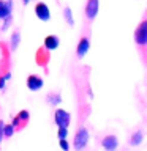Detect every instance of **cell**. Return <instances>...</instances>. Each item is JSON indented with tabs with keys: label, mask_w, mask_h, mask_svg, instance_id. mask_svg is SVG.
Wrapping results in <instances>:
<instances>
[{
	"label": "cell",
	"mask_w": 147,
	"mask_h": 151,
	"mask_svg": "<svg viewBox=\"0 0 147 151\" xmlns=\"http://www.w3.org/2000/svg\"><path fill=\"white\" fill-rule=\"evenodd\" d=\"M135 42L136 46L139 47L141 54H144L146 50V46H147V21L146 19H142V21L139 22V25H138V28L135 30Z\"/></svg>",
	"instance_id": "obj_1"
},
{
	"label": "cell",
	"mask_w": 147,
	"mask_h": 151,
	"mask_svg": "<svg viewBox=\"0 0 147 151\" xmlns=\"http://www.w3.org/2000/svg\"><path fill=\"white\" fill-rule=\"evenodd\" d=\"M89 129L85 126H81L78 131H76V135H74V140H73V148L74 150H84L87 148V143H89Z\"/></svg>",
	"instance_id": "obj_2"
},
{
	"label": "cell",
	"mask_w": 147,
	"mask_h": 151,
	"mask_svg": "<svg viewBox=\"0 0 147 151\" xmlns=\"http://www.w3.org/2000/svg\"><path fill=\"white\" fill-rule=\"evenodd\" d=\"M54 123L57 127H68L71 123V115L63 109H55L54 110Z\"/></svg>",
	"instance_id": "obj_3"
},
{
	"label": "cell",
	"mask_w": 147,
	"mask_h": 151,
	"mask_svg": "<svg viewBox=\"0 0 147 151\" xmlns=\"http://www.w3.org/2000/svg\"><path fill=\"white\" fill-rule=\"evenodd\" d=\"M98 9H100V0H87L85 3V8H84V16L89 22H92L98 14Z\"/></svg>",
	"instance_id": "obj_4"
},
{
	"label": "cell",
	"mask_w": 147,
	"mask_h": 151,
	"mask_svg": "<svg viewBox=\"0 0 147 151\" xmlns=\"http://www.w3.org/2000/svg\"><path fill=\"white\" fill-rule=\"evenodd\" d=\"M35 14H36V17L43 22H47L51 19V9L44 2H38L35 5Z\"/></svg>",
	"instance_id": "obj_5"
},
{
	"label": "cell",
	"mask_w": 147,
	"mask_h": 151,
	"mask_svg": "<svg viewBox=\"0 0 147 151\" xmlns=\"http://www.w3.org/2000/svg\"><path fill=\"white\" fill-rule=\"evenodd\" d=\"M89 49H90L89 36H81V40L78 42V47H76V57H78V58H84V57L87 55Z\"/></svg>",
	"instance_id": "obj_6"
},
{
	"label": "cell",
	"mask_w": 147,
	"mask_h": 151,
	"mask_svg": "<svg viewBox=\"0 0 147 151\" xmlns=\"http://www.w3.org/2000/svg\"><path fill=\"white\" fill-rule=\"evenodd\" d=\"M43 83H44L43 79L36 74H30L27 77V88L30 90V91H40L43 88Z\"/></svg>",
	"instance_id": "obj_7"
},
{
	"label": "cell",
	"mask_w": 147,
	"mask_h": 151,
	"mask_svg": "<svg viewBox=\"0 0 147 151\" xmlns=\"http://www.w3.org/2000/svg\"><path fill=\"white\" fill-rule=\"evenodd\" d=\"M101 146L106 151H114V150H117V146H119V140H117V137L114 135V134H108V135H104L103 137V140H101Z\"/></svg>",
	"instance_id": "obj_8"
},
{
	"label": "cell",
	"mask_w": 147,
	"mask_h": 151,
	"mask_svg": "<svg viewBox=\"0 0 147 151\" xmlns=\"http://www.w3.org/2000/svg\"><path fill=\"white\" fill-rule=\"evenodd\" d=\"M13 13V0H0V19L9 16Z\"/></svg>",
	"instance_id": "obj_9"
},
{
	"label": "cell",
	"mask_w": 147,
	"mask_h": 151,
	"mask_svg": "<svg viewBox=\"0 0 147 151\" xmlns=\"http://www.w3.org/2000/svg\"><path fill=\"white\" fill-rule=\"evenodd\" d=\"M60 44V40H59V36L57 35H47L44 38V47H46V50H54L57 49Z\"/></svg>",
	"instance_id": "obj_10"
},
{
	"label": "cell",
	"mask_w": 147,
	"mask_h": 151,
	"mask_svg": "<svg viewBox=\"0 0 147 151\" xmlns=\"http://www.w3.org/2000/svg\"><path fill=\"white\" fill-rule=\"evenodd\" d=\"M46 102L49 104V106H59V104L62 102V94L59 91H51V93H47L46 94Z\"/></svg>",
	"instance_id": "obj_11"
},
{
	"label": "cell",
	"mask_w": 147,
	"mask_h": 151,
	"mask_svg": "<svg viewBox=\"0 0 147 151\" xmlns=\"http://www.w3.org/2000/svg\"><path fill=\"white\" fill-rule=\"evenodd\" d=\"M142 139H144V132H142V129H136V131L130 135L128 143H130L131 146H138V145L142 143Z\"/></svg>",
	"instance_id": "obj_12"
},
{
	"label": "cell",
	"mask_w": 147,
	"mask_h": 151,
	"mask_svg": "<svg viewBox=\"0 0 147 151\" xmlns=\"http://www.w3.org/2000/svg\"><path fill=\"white\" fill-rule=\"evenodd\" d=\"M63 19H65V22L68 24L70 27H74V17H73V13H71L70 6L63 8Z\"/></svg>",
	"instance_id": "obj_13"
},
{
	"label": "cell",
	"mask_w": 147,
	"mask_h": 151,
	"mask_svg": "<svg viewBox=\"0 0 147 151\" xmlns=\"http://www.w3.org/2000/svg\"><path fill=\"white\" fill-rule=\"evenodd\" d=\"M19 42H21V32L16 30V32H13V35H11V50L17 49Z\"/></svg>",
	"instance_id": "obj_14"
},
{
	"label": "cell",
	"mask_w": 147,
	"mask_h": 151,
	"mask_svg": "<svg viewBox=\"0 0 147 151\" xmlns=\"http://www.w3.org/2000/svg\"><path fill=\"white\" fill-rule=\"evenodd\" d=\"M14 131H16V129L13 127L11 123H8V124H5V123H3V139H9V137H13Z\"/></svg>",
	"instance_id": "obj_15"
},
{
	"label": "cell",
	"mask_w": 147,
	"mask_h": 151,
	"mask_svg": "<svg viewBox=\"0 0 147 151\" xmlns=\"http://www.w3.org/2000/svg\"><path fill=\"white\" fill-rule=\"evenodd\" d=\"M68 127H57V139H66Z\"/></svg>",
	"instance_id": "obj_16"
},
{
	"label": "cell",
	"mask_w": 147,
	"mask_h": 151,
	"mask_svg": "<svg viewBox=\"0 0 147 151\" xmlns=\"http://www.w3.org/2000/svg\"><path fill=\"white\" fill-rule=\"evenodd\" d=\"M2 21H3V27H2V30H7V28H8L9 25H11V22H13V14H9V16L3 17Z\"/></svg>",
	"instance_id": "obj_17"
},
{
	"label": "cell",
	"mask_w": 147,
	"mask_h": 151,
	"mask_svg": "<svg viewBox=\"0 0 147 151\" xmlns=\"http://www.w3.org/2000/svg\"><path fill=\"white\" fill-rule=\"evenodd\" d=\"M59 145H60V148L63 150V151H68L70 150V143L66 142V139H59Z\"/></svg>",
	"instance_id": "obj_18"
},
{
	"label": "cell",
	"mask_w": 147,
	"mask_h": 151,
	"mask_svg": "<svg viewBox=\"0 0 147 151\" xmlns=\"http://www.w3.org/2000/svg\"><path fill=\"white\" fill-rule=\"evenodd\" d=\"M9 79H11V74H9V73H8V74H5L3 77L0 79V90H3V88H5V82H7V80H9Z\"/></svg>",
	"instance_id": "obj_19"
},
{
	"label": "cell",
	"mask_w": 147,
	"mask_h": 151,
	"mask_svg": "<svg viewBox=\"0 0 147 151\" xmlns=\"http://www.w3.org/2000/svg\"><path fill=\"white\" fill-rule=\"evenodd\" d=\"M3 140V121H0V142Z\"/></svg>",
	"instance_id": "obj_20"
},
{
	"label": "cell",
	"mask_w": 147,
	"mask_h": 151,
	"mask_svg": "<svg viewBox=\"0 0 147 151\" xmlns=\"http://www.w3.org/2000/svg\"><path fill=\"white\" fill-rule=\"evenodd\" d=\"M28 2H30V0H22V3H24V5H28Z\"/></svg>",
	"instance_id": "obj_21"
}]
</instances>
